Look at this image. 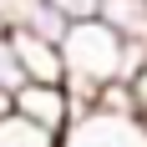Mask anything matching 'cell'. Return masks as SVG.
<instances>
[{
    "label": "cell",
    "mask_w": 147,
    "mask_h": 147,
    "mask_svg": "<svg viewBox=\"0 0 147 147\" xmlns=\"http://www.w3.org/2000/svg\"><path fill=\"white\" fill-rule=\"evenodd\" d=\"M132 96H137V112H142V122H147V66H142V76L132 81Z\"/></svg>",
    "instance_id": "9"
},
{
    "label": "cell",
    "mask_w": 147,
    "mask_h": 147,
    "mask_svg": "<svg viewBox=\"0 0 147 147\" xmlns=\"http://www.w3.org/2000/svg\"><path fill=\"white\" fill-rule=\"evenodd\" d=\"M61 147H147V122L142 117H107V112H91V117L71 122Z\"/></svg>",
    "instance_id": "2"
},
{
    "label": "cell",
    "mask_w": 147,
    "mask_h": 147,
    "mask_svg": "<svg viewBox=\"0 0 147 147\" xmlns=\"http://www.w3.org/2000/svg\"><path fill=\"white\" fill-rule=\"evenodd\" d=\"M20 86H26V76H20L15 46H10V36H0V91H5V96H15Z\"/></svg>",
    "instance_id": "7"
},
{
    "label": "cell",
    "mask_w": 147,
    "mask_h": 147,
    "mask_svg": "<svg viewBox=\"0 0 147 147\" xmlns=\"http://www.w3.org/2000/svg\"><path fill=\"white\" fill-rule=\"evenodd\" d=\"M96 20L122 46H147V0H102L96 5Z\"/></svg>",
    "instance_id": "5"
},
{
    "label": "cell",
    "mask_w": 147,
    "mask_h": 147,
    "mask_svg": "<svg viewBox=\"0 0 147 147\" xmlns=\"http://www.w3.org/2000/svg\"><path fill=\"white\" fill-rule=\"evenodd\" d=\"M15 61H20V76L36 81V86H66V61H61L56 41H41V36H10Z\"/></svg>",
    "instance_id": "4"
},
{
    "label": "cell",
    "mask_w": 147,
    "mask_h": 147,
    "mask_svg": "<svg viewBox=\"0 0 147 147\" xmlns=\"http://www.w3.org/2000/svg\"><path fill=\"white\" fill-rule=\"evenodd\" d=\"M0 117H10V96H5V91H0Z\"/></svg>",
    "instance_id": "10"
},
{
    "label": "cell",
    "mask_w": 147,
    "mask_h": 147,
    "mask_svg": "<svg viewBox=\"0 0 147 147\" xmlns=\"http://www.w3.org/2000/svg\"><path fill=\"white\" fill-rule=\"evenodd\" d=\"M61 61H66V81H86V86H112L122 76V41L102 20H76L61 36Z\"/></svg>",
    "instance_id": "1"
},
{
    "label": "cell",
    "mask_w": 147,
    "mask_h": 147,
    "mask_svg": "<svg viewBox=\"0 0 147 147\" xmlns=\"http://www.w3.org/2000/svg\"><path fill=\"white\" fill-rule=\"evenodd\" d=\"M0 36H5V30H0Z\"/></svg>",
    "instance_id": "11"
},
{
    "label": "cell",
    "mask_w": 147,
    "mask_h": 147,
    "mask_svg": "<svg viewBox=\"0 0 147 147\" xmlns=\"http://www.w3.org/2000/svg\"><path fill=\"white\" fill-rule=\"evenodd\" d=\"M10 112L15 117H26L30 127H41V132L51 137H66V127H71V96H66V86H36V81H26V86L10 96Z\"/></svg>",
    "instance_id": "3"
},
{
    "label": "cell",
    "mask_w": 147,
    "mask_h": 147,
    "mask_svg": "<svg viewBox=\"0 0 147 147\" xmlns=\"http://www.w3.org/2000/svg\"><path fill=\"white\" fill-rule=\"evenodd\" d=\"M0 147H61V137L41 132V127H30L26 117H0Z\"/></svg>",
    "instance_id": "6"
},
{
    "label": "cell",
    "mask_w": 147,
    "mask_h": 147,
    "mask_svg": "<svg viewBox=\"0 0 147 147\" xmlns=\"http://www.w3.org/2000/svg\"><path fill=\"white\" fill-rule=\"evenodd\" d=\"M46 5H51V10L61 15V20H96V5H102V0H46Z\"/></svg>",
    "instance_id": "8"
}]
</instances>
